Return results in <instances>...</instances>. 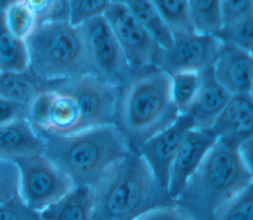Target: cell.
Masks as SVG:
<instances>
[{
	"instance_id": "obj_23",
	"label": "cell",
	"mask_w": 253,
	"mask_h": 220,
	"mask_svg": "<svg viewBox=\"0 0 253 220\" xmlns=\"http://www.w3.org/2000/svg\"><path fill=\"white\" fill-rule=\"evenodd\" d=\"M196 33L214 35L221 27L220 0H188Z\"/></svg>"
},
{
	"instance_id": "obj_21",
	"label": "cell",
	"mask_w": 253,
	"mask_h": 220,
	"mask_svg": "<svg viewBox=\"0 0 253 220\" xmlns=\"http://www.w3.org/2000/svg\"><path fill=\"white\" fill-rule=\"evenodd\" d=\"M29 55L26 41L14 37L6 28L0 11V72H26Z\"/></svg>"
},
{
	"instance_id": "obj_19",
	"label": "cell",
	"mask_w": 253,
	"mask_h": 220,
	"mask_svg": "<svg viewBox=\"0 0 253 220\" xmlns=\"http://www.w3.org/2000/svg\"><path fill=\"white\" fill-rule=\"evenodd\" d=\"M47 89V83L29 70L26 72H0V97L29 109L40 92Z\"/></svg>"
},
{
	"instance_id": "obj_10",
	"label": "cell",
	"mask_w": 253,
	"mask_h": 220,
	"mask_svg": "<svg viewBox=\"0 0 253 220\" xmlns=\"http://www.w3.org/2000/svg\"><path fill=\"white\" fill-rule=\"evenodd\" d=\"M222 43L213 35L173 34V43L160 49L155 67L169 75L180 72H199L213 66Z\"/></svg>"
},
{
	"instance_id": "obj_22",
	"label": "cell",
	"mask_w": 253,
	"mask_h": 220,
	"mask_svg": "<svg viewBox=\"0 0 253 220\" xmlns=\"http://www.w3.org/2000/svg\"><path fill=\"white\" fill-rule=\"evenodd\" d=\"M160 16L173 34L196 33L188 0H152Z\"/></svg>"
},
{
	"instance_id": "obj_14",
	"label": "cell",
	"mask_w": 253,
	"mask_h": 220,
	"mask_svg": "<svg viewBox=\"0 0 253 220\" xmlns=\"http://www.w3.org/2000/svg\"><path fill=\"white\" fill-rule=\"evenodd\" d=\"M253 97L252 93L231 95L230 99L214 119L212 125L206 129L218 141L238 148L252 138Z\"/></svg>"
},
{
	"instance_id": "obj_9",
	"label": "cell",
	"mask_w": 253,
	"mask_h": 220,
	"mask_svg": "<svg viewBox=\"0 0 253 220\" xmlns=\"http://www.w3.org/2000/svg\"><path fill=\"white\" fill-rule=\"evenodd\" d=\"M103 16L116 36L132 74L155 67L161 48L127 6L111 4Z\"/></svg>"
},
{
	"instance_id": "obj_25",
	"label": "cell",
	"mask_w": 253,
	"mask_h": 220,
	"mask_svg": "<svg viewBox=\"0 0 253 220\" xmlns=\"http://www.w3.org/2000/svg\"><path fill=\"white\" fill-rule=\"evenodd\" d=\"M3 19L8 31L22 40H26L38 25L32 11L21 1H17L4 9Z\"/></svg>"
},
{
	"instance_id": "obj_32",
	"label": "cell",
	"mask_w": 253,
	"mask_h": 220,
	"mask_svg": "<svg viewBox=\"0 0 253 220\" xmlns=\"http://www.w3.org/2000/svg\"><path fill=\"white\" fill-rule=\"evenodd\" d=\"M221 26L253 16V0H220Z\"/></svg>"
},
{
	"instance_id": "obj_1",
	"label": "cell",
	"mask_w": 253,
	"mask_h": 220,
	"mask_svg": "<svg viewBox=\"0 0 253 220\" xmlns=\"http://www.w3.org/2000/svg\"><path fill=\"white\" fill-rule=\"evenodd\" d=\"M35 129L43 141L42 153L64 172L74 185L93 187L112 165L132 151L117 123L64 135Z\"/></svg>"
},
{
	"instance_id": "obj_26",
	"label": "cell",
	"mask_w": 253,
	"mask_h": 220,
	"mask_svg": "<svg viewBox=\"0 0 253 220\" xmlns=\"http://www.w3.org/2000/svg\"><path fill=\"white\" fill-rule=\"evenodd\" d=\"M171 76V97L180 114L191 106L200 87V71L180 72Z\"/></svg>"
},
{
	"instance_id": "obj_5",
	"label": "cell",
	"mask_w": 253,
	"mask_h": 220,
	"mask_svg": "<svg viewBox=\"0 0 253 220\" xmlns=\"http://www.w3.org/2000/svg\"><path fill=\"white\" fill-rule=\"evenodd\" d=\"M25 41L29 71L45 83L95 75L79 29L68 21L40 23Z\"/></svg>"
},
{
	"instance_id": "obj_33",
	"label": "cell",
	"mask_w": 253,
	"mask_h": 220,
	"mask_svg": "<svg viewBox=\"0 0 253 220\" xmlns=\"http://www.w3.org/2000/svg\"><path fill=\"white\" fill-rule=\"evenodd\" d=\"M134 220H194L185 211L176 206L173 202L167 205L149 209Z\"/></svg>"
},
{
	"instance_id": "obj_12",
	"label": "cell",
	"mask_w": 253,
	"mask_h": 220,
	"mask_svg": "<svg viewBox=\"0 0 253 220\" xmlns=\"http://www.w3.org/2000/svg\"><path fill=\"white\" fill-rule=\"evenodd\" d=\"M191 128H194L192 117L182 113L172 124L145 140L135 150L147 164L157 183L166 191L171 165L186 132Z\"/></svg>"
},
{
	"instance_id": "obj_18",
	"label": "cell",
	"mask_w": 253,
	"mask_h": 220,
	"mask_svg": "<svg viewBox=\"0 0 253 220\" xmlns=\"http://www.w3.org/2000/svg\"><path fill=\"white\" fill-rule=\"evenodd\" d=\"M42 220H92V187L74 185L66 194L40 212Z\"/></svg>"
},
{
	"instance_id": "obj_8",
	"label": "cell",
	"mask_w": 253,
	"mask_h": 220,
	"mask_svg": "<svg viewBox=\"0 0 253 220\" xmlns=\"http://www.w3.org/2000/svg\"><path fill=\"white\" fill-rule=\"evenodd\" d=\"M78 29L95 75L121 87L132 71L105 17L93 18Z\"/></svg>"
},
{
	"instance_id": "obj_15",
	"label": "cell",
	"mask_w": 253,
	"mask_h": 220,
	"mask_svg": "<svg viewBox=\"0 0 253 220\" xmlns=\"http://www.w3.org/2000/svg\"><path fill=\"white\" fill-rule=\"evenodd\" d=\"M212 68L216 81L230 95L252 93V53L222 44Z\"/></svg>"
},
{
	"instance_id": "obj_27",
	"label": "cell",
	"mask_w": 253,
	"mask_h": 220,
	"mask_svg": "<svg viewBox=\"0 0 253 220\" xmlns=\"http://www.w3.org/2000/svg\"><path fill=\"white\" fill-rule=\"evenodd\" d=\"M214 217L217 220H253V184L231 197Z\"/></svg>"
},
{
	"instance_id": "obj_30",
	"label": "cell",
	"mask_w": 253,
	"mask_h": 220,
	"mask_svg": "<svg viewBox=\"0 0 253 220\" xmlns=\"http://www.w3.org/2000/svg\"><path fill=\"white\" fill-rule=\"evenodd\" d=\"M18 194V167L14 161L0 158V205Z\"/></svg>"
},
{
	"instance_id": "obj_7",
	"label": "cell",
	"mask_w": 253,
	"mask_h": 220,
	"mask_svg": "<svg viewBox=\"0 0 253 220\" xmlns=\"http://www.w3.org/2000/svg\"><path fill=\"white\" fill-rule=\"evenodd\" d=\"M13 161L19 171V195L37 212L57 201L74 186L68 176L42 153Z\"/></svg>"
},
{
	"instance_id": "obj_13",
	"label": "cell",
	"mask_w": 253,
	"mask_h": 220,
	"mask_svg": "<svg viewBox=\"0 0 253 220\" xmlns=\"http://www.w3.org/2000/svg\"><path fill=\"white\" fill-rule=\"evenodd\" d=\"M216 139L206 129L191 128L186 132L169 173L167 193L172 201L180 195L188 180L200 166Z\"/></svg>"
},
{
	"instance_id": "obj_20",
	"label": "cell",
	"mask_w": 253,
	"mask_h": 220,
	"mask_svg": "<svg viewBox=\"0 0 253 220\" xmlns=\"http://www.w3.org/2000/svg\"><path fill=\"white\" fill-rule=\"evenodd\" d=\"M127 7L162 49L173 43V35L152 0H131Z\"/></svg>"
},
{
	"instance_id": "obj_31",
	"label": "cell",
	"mask_w": 253,
	"mask_h": 220,
	"mask_svg": "<svg viewBox=\"0 0 253 220\" xmlns=\"http://www.w3.org/2000/svg\"><path fill=\"white\" fill-rule=\"evenodd\" d=\"M0 220H42L40 212L30 208L18 194L0 205Z\"/></svg>"
},
{
	"instance_id": "obj_35",
	"label": "cell",
	"mask_w": 253,
	"mask_h": 220,
	"mask_svg": "<svg viewBox=\"0 0 253 220\" xmlns=\"http://www.w3.org/2000/svg\"><path fill=\"white\" fill-rule=\"evenodd\" d=\"M17 1H20V0H0V11H3L9 5H11Z\"/></svg>"
},
{
	"instance_id": "obj_17",
	"label": "cell",
	"mask_w": 253,
	"mask_h": 220,
	"mask_svg": "<svg viewBox=\"0 0 253 220\" xmlns=\"http://www.w3.org/2000/svg\"><path fill=\"white\" fill-rule=\"evenodd\" d=\"M43 141L28 118L0 125V158L15 160L42 153Z\"/></svg>"
},
{
	"instance_id": "obj_4",
	"label": "cell",
	"mask_w": 253,
	"mask_h": 220,
	"mask_svg": "<svg viewBox=\"0 0 253 220\" xmlns=\"http://www.w3.org/2000/svg\"><path fill=\"white\" fill-rule=\"evenodd\" d=\"M120 96L117 123L135 151L180 115L171 97V76L157 67L135 72Z\"/></svg>"
},
{
	"instance_id": "obj_11",
	"label": "cell",
	"mask_w": 253,
	"mask_h": 220,
	"mask_svg": "<svg viewBox=\"0 0 253 220\" xmlns=\"http://www.w3.org/2000/svg\"><path fill=\"white\" fill-rule=\"evenodd\" d=\"M29 121L36 128L64 135L80 130V111L67 93L46 89L39 93L29 107Z\"/></svg>"
},
{
	"instance_id": "obj_24",
	"label": "cell",
	"mask_w": 253,
	"mask_h": 220,
	"mask_svg": "<svg viewBox=\"0 0 253 220\" xmlns=\"http://www.w3.org/2000/svg\"><path fill=\"white\" fill-rule=\"evenodd\" d=\"M213 36L222 44L231 45L252 53L253 16L222 25Z\"/></svg>"
},
{
	"instance_id": "obj_36",
	"label": "cell",
	"mask_w": 253,
	"mask_h": 220,
	"mask_svg": "<svg viewBox=\"0 0 253 220\" xmlns=\"http://www.w3.org/2000/svg\"><path fill=\"white\" fill-rule=\"evenodd\" d=\"M131 0H110L111 4H123L127 6V4L130 2Z\"/></svg>"
},
{
	"instance_id": "obj_2",
	"label": "cell",
	"mask_w": 253,
	"mask_h": 220,
	"mask_svg": "<svg viewBox=\"0 0 253 220\" xmlns=\"http://www.w3.org/2000/svg\"><path fill=\"white\" fill-rule=\"evenodd\" d=\"M92 193V220H134L149 209L173 202L135 151L112 165Z\"/></svg>"
},
{
	"instance_id": "obj_34",
	"label": "cell",
	"mask_w": 253,
	"mask_h": 220,
	"mask_svg": "<svg viewBox=\"0 0 253 220\" xmlns=\"http://www.w3.org/2000/svg\"><path fill=\"white\" fill-rule=\"evenodd\" d=\"M29 109L0 97V125L28 117Z\"/></svg>"
},
{
	"instance_id": "obj_28",
	"label": "cell",
	"mask_w": 253,
	"mask_h": 220,
	"mask_svg": "<svg viewBox=\"0 0 253 220\" xmlns=\"http://www.w3.org/2000/svg\"><path fill=\"white\" fill-rule=\"evenodd\" d=\"M110 5V0H69L68 23L80 27L93 18L103 16Z\"/></svg>"
},
{
	"instance_id": "obj_3",
	"label": "cell",
	"mask_w": 253,
	"mask_h": 220,
	"mask_svg": "<svg viewBox=\"0 0 253 220\" xmlns=\"http://www.w3.org/2000/svg\"><path fill=\"white\" fill-rule=\"evenodd\" d=\"M252 182L251 165L239 149L216 139L173 203L194 220L214 217L231 197Z\"/></svg>"
},
{
	"instance_id": "obj_29",
	"label": "cell",
	"mask_w": 253,
	"mask_h": 220,
	"mask_svg": "<svg viewBox=\"0 0 253 220\" xmlns=\"http://www.w3.org/2000/svg\"><path fill=\"white\" fill-rule=\"evenodd\" d=\"M34 14L38 24L47 21H68L69 0H20Z\"/></svg>"
},
{
	"instance_id": "obj_6",
	"label": "cell",
	"mask_w": 253,
	"mask_h": 220,
	"mask_svg": "<svg viewBox=\"0 0 253 220\" xmlns=\"http://www.w3.org/2000/svg\"><path fill=\"white\" fill-rule=\"evenodd\" d=\"M47 89L69 94L80 111V130L93 126L117 123L120 86L97 75L47 83Z\"/></svg>"
},
{
	"instance_id": "obj_16",
	"label": "cell",
	"mask_w": 253,
	"mask_h": 220,
	"mask_svg": "<svg viewBox=\"0 0 253 220\" xmlns=\"http://www.w3.org/2000/svg\"><path fill=\"white\" fill-rule=\"evenodd\" d=\"M230 97L216 81L212 66L208 67L200 71V87L185 113L192 117L194 128L209 129Z\"/></svg>"
}]
</instances>
